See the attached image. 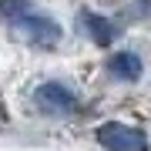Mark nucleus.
Wrapping results in <instances>:
<instances>
[{
    "mask_svg": "<svg viewBox=\"0 0 151 151\" xmlns=\"http://www.w3.org/2000/svg\"><path fill=\"white\" fill-rule=\"evenodd\" d=\"M14 30H20L24 37H30L37 44H54L60 37V24L57 20H50V17H44V14H30V10L14 20Z\"/></svg>",
    "mask_w": 151,
    "mask_h": 151,
    "instance_id": "nucleus-3",
    "label": "nucleus"
},
{
    "mask_svg": "<svg viewBox=\"0 0 151 151\" xmlns=\"http://www.w3.org/2000/svg\"><path fill=\"white\" fill-rule=\"evenodd\" d=\"M0 118H4V111H0Z\"/></svg>",
    "mask_w": 151,
    "mask_h": 151,
    "instance_id": "nucleus-7",
    "label": "nucleus"
},
{
    "mask_svg": "<svg viewBox=\"0 0 151 151\" xmlns=\"http://www.w3.org/2000/svg\"><path fill=\"white\" fill-rule=\"evenodd\" d=\"M97 145L108 148V151H148V134L131 124H121V121H104L97 128Z\"/></svg>",
    "mask_w": 151,
    "mask_h": 151,
    "instance_id": "nucleus-1",
    "label": "nucleus"
},
{
    "mask_svg": "<svg viewBox=\"0 0 151 151\" xmlns=\"http://www.w3.org/2000/svg\"><path fill=\"white\" fill-rule=\"evenodd\" d=\"M108 70L111 77H118V81H138L141 77V57L134 50H121V54H111L108 57Z\"/></svg>",
    "mask_w": 151,
    "mask_h": 151,
    "instance_id": "nucleus-5",
    "label": "nucleus"
},
{
    "mask_svg": "<svg viewBox=\"0 0 151 151\" xmlns=\"http://www.w3.org/2000/svg\"><path fill=\"white\" fill-rule=\"evenodd\" d=\"M34 101H37V108L44 114H54V118H60V114H70L77 108V97L74 91H70L67 84H57V81H47L37 87V94H34Z\"/></svg>",
    "mask_w": 151,
    "mask_h": 151,
    "instance_id": "nucleus-2",
    "label": "nucleus"
},
{
    "mask_svg": "<svg viewBox=\"0 0 151 151\" xmlns=\"http://www.w3.org/2000/svg\"><path fill=\"white\" fill-rule=\"evenodd\" d=\"M77 24H81V30L87 34V40H94L97 47H108V44L114 40V24L108 20V17L94 14V10H84Z\"/></svg>",
    "mask_w": 151,
    "mask_h": 151,
    "instance_id": "nucleus-4",
    "label": "nucleus"
},
{
    "mask_svg": "<svg viewBox=\"0 0 151 151\" xmlns=\"http://www.w3.org/2000/svg\"><path fill=\"white\" fill-rule=\"evenodd\" d=\"M27 10H30V7H27V0H0V14H4L10 24L17 20V17H24Z\"/></svg>",
    "mask_w": 151,
    "mask_h": 151,
    "instance_id": "nucleus-6",
    "label": "nucleus"
}]
</instances>
